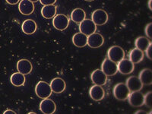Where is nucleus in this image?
<instances>
[{"mask_svg":"<svg viewBox=\"0 0 152 114\" xmlns=\"http://www.w3.org/2000/svg\"><path fill=\"white\" fill-rule=\"evenodd\" d=\"M35 93L41 99L48 98L52 94V89L50 84L45 81H39L35 87Z\"/></svg>","mask_w":152,"mask_h":114,"instance_id":"1","label":"nucleus"},{"mask_svg":"<svg viewBox=\"0 0 152 114\" xmlns=\"http://www.w3.org/2000/svg\"><path fill=\"white\" fill-rule=\"evenodd\" d=\"M130 93V91L127 88L125 83H119L116 84L113 88V94L114 97L119 100H126L128 97L129 94Z\"/></svg>","mask_w":152,"mask_h":114,"instance_id":"2","label":"nucleus"},{"mask_svg":"<svg viewBox=\"0 0 152 114\" xmlns=\"http://www.w3.org/2000/svg\"><path fill=\"white\" fill-rule=\"evenodd\" d=\"M107 57L113 62L118 63L119 61L124 59V50L119 46H113L107 51Z\"/></svg>","mask_w":152,"mask_h":114,"instance_id":"3","label":"nucleus"},{"mask_svg":"<svg viewBox=\"0 0 152 114\" xmlns=\"http://www.w3.org/2000/svg\"><path fill=\"white\" fill-rule=\"evenodd\" d=\"M69 19L63 14L56 15L53 20V25L58 31H62L69 27Z\"/></svg>","mask_w":152,"mask_h":114,"instance_id":"4","label":"nucleus"},{"mask_svg":"<svg viewBox=\"0 0 152 114\" xmlns=\"http://www.w3.org/2000/svg\"><path fill=\"white\" fill-rule=\"evenodd\" d=\"M97 30V25L93 22L91 19H86L81 21L79 24V31L81 33L84 34L86 36L95 33Z\"/></svg>","mask_w":152,"mask_h":114,"instance_id":"5","label":"nucleus"},{"mask_svg":"<svg viewBox=\"0 0 152 114\" xmlns=\"http://www.w3.org/2000/svg\"><path fill=\"white\" fill-rule=\"evenodd\" d=\"M108 14L103 9H97L92 13L91 20L96 25H104L108 21Z\"/></svg>","mask_w":152,"mask_h":114,"instance_id":"6","label":"nucleus"},{"mask_svg":"<svg viewBox=\"0 0 152 114\" xmlns=\"http://www.w3.org/2000/svg\"><path fill=\"white\" fill-rule=\"evenodd\" d=\"M129 104L133 107H140L144 105V94L139 91H132L127 97Z\"/></svg>","mask_w":152,"mask_h":114,"instance_id":"7","label":"nucleus"},{"mask_svg":"<svg viewBox=\"0 0 152 114\" xmlns=\"http://www.w3.org/2000/svg\"><path fill=\"white\" fill-rule=\"evenodd\" d=\"M101 70L107 76L115 75L118 72L117 64L108 58L105 59L101 65Z\"/></svg>","mask_w":152,"mask_h":114,"instance_id":"8","label":"nucleus"},{"mask_svg":"<svg viewBox=\"0 0 152 114\" xmlns=\"http://www.w3.org/2000/svg\"><path fill=\"white\" fill-rule=\"evenodd\" d=\"M104 38L102 35L98 33H94L88 36V42L87 45L91 48L97 49L100 47L104 44Z\"/></svg>","mask_w":152,"mask_h":114,"instance_id":"9","label":"nucleus"},{"mask_svg":"<svg viewBox=\"0 0 152 114\" xmlns=\"http://www.w3.org/2000/svg\"><path fill=\"white\" fill-rule=\"evenodd\" d=\"M118 72L123 75H129L134 71L135 66L134 63L132 62L129 59H123L119 61L117 64Z\"/></svg>","mask_w":152,"mask_h":114,"instance_id":"10","label":"nucleus"},{"mask_svg":"<svg viewBox=\"0 0 152 114\" xmlns=\"http://www.w3.org/2000/svg\"><path fill=\"white\" fill-rule=\"evenodd\" d=\"M40 110L44 114H53L56 110V105L53 100L49 98L43 99L40 104Z\"/></svg>","mask_w":152,"mask_h":114,"instance_id":"11","label":"nucleus"},{"mask_svg":"<svg viewBox=\"0 0 152 114\" xmlns=\"http://www.w3.org/2000/svg\"><path fill=\"white\" fill-rule=\"evenodd\" d=\"M91 78L94 85H100V86L105 85L107 81V76L104 74L101 69H96L91 73Z\"/></svg>","mask_w":152,"mask_h":114,"instance_id":"12","label":"nucleus"},{"mask_svg":"<svg viewBox=\"0 0 152 114\" xmlns=\"http://www.w3.org/2000/svg\"><path fill=\"white\" fill-rule=\"evenodd\" d=\"M89 96L94 101H100L104 99L105 96V91L102 86L94 85L89 90Z\"/></svg>","mask_w":152,"mask_h":114,"instance_id":"13","label":"nucleus"},{"mask_svg":"<svg viewBox=\"0 0 152 114\" xmlns=\"http://www.w3.org/2000/svg\"><path fill=\"white\" fill-rule=\"evenodd\" d=\"M126 85L130 92L132 91H139L143 88V85L141 82L140 79L136 76H131L129 78H127L126 82Z\"/></svg>","mask_w":152,"mask_h":114,"instance_id":"14","label":"nucleus"},{"mask_svg":"<svg viewBox=\"0 0 152 114\" xmlns=\"http://www.w3.org/2000/svg\"><path fill=\"white\" fill-rule=\"evenodd\" d=\"M18 9L24 15H30L34 11V4L30 0H21L19 2Z\"/></svg>","mask_w":152,"mask_h":114,"instance_id":"15","label":"nucleus"},{"mask_svg":"<svg viewBox=\"0 0 152 114\" xmlns=\"http://www.w3.org/2000/svg\"><path fill=\"white\" fill-rule=\"evenodd\" d=\"M52 92L55 94H61L66 90V84L61 78H55L51 81L50 84Z\"/></svg>","mask_w":152,"mask_h":114,"instance_id":"16","label":"nucleus"},{"mask_svg":"<svg viewBox=\"0 0 152 114\" xmlns=\"http://www.w3.org/2000/svg\"><path fill=\"white\" fill-rule=\"evenodd\" d=\"M18 72L23 75H28L32 72L33 66L28 59H23L17 62Z\"/></svg>","mask_w":152,"mask_h":114,"instance_id":"17","label":"nucleus"},{"mask_svg":"<svg viewBox=\"0 0 152 114\" xmlns=\"http://www.w3.org/2000/svg\"><path fill=\"white\" fill-rule=\"evenodd\" d=\"M37 24L32 19H27L21 24V30L24 34L28 35L33 34L37 31Z\"/></svg>","mask_w":152,"mask_h":114,"instance_id":"18","label":"nucleus"},{"mask_svg":"<svg viewBox=\"0 0 152 114\" xmlns=\"http://www.w3.org/2000/svg\"><path fill=\"white\" fill-rule=\"evenodd\" d=\"M87 42H88V36L84 34L78 32L73 35L72 43L75 47L78 48L85 47V46H87Z\"/></svg>","mask_w":152,"mask_h":114,"instance_id":"19","label":"nucleus"},{"mask_svg":"<svg viewBox=\"0 0 152 114\" xmlns=\"http://www.w3.org/2000/svg\"><path fill=\"white\" fill-rule=\"evenodd\" d=\"M138 78L143 85H151L152 71L151 69H144L140 72Z\"/></svg>","mask_w":152,"mask_h":114,"instance_id":"20","label":"nucleus"},{"mask_svg":"<svg viewBox=\"0 0 152 114\" xmlns=\"http://www.w3.org/2000/svg\"><path fill=\"white\" fill-rule=\"evenodd\" d=\"M144 56H145V54L143 51L137 48L132 49L129 54V60L134 64H137L142 62L144 59Z\"/></svg>","mask_w":152,"mask_h":114,"instance_id":"21","label":"nucleus"},{"mask_svg":"<svg viewBox=\"0 0 152 114\" xmlns=\"http://www.w3.org/2000/svg\"><path fill=\"white\" fill-rule=\"evenodd\" d=\"M56 6L54 5H43L41 9L42 16L46 19L53 18L54 16L56 15Z\"/></svg>","mask_w":152,"mask_h":114,"instance_id":"22","label":"nucleus"},{"mask_svg":"<svg viewBox=\"0 0 152 114\" xmlns=\"http://www.w3.org/2000/svg\"><path fill=\"white\" fill-rule=\"evenodd\" d=\"M86 18V13L82 9H75L71 13V20L75 23L80 24Z\"/></svg>","mask_w":152,"mask_h":114,"instance_id":"23","label":"nucleus"},{"mask_svg":"<svg viewBox=\"0 0 152 114\" xmlns=\"http://www.w3.org/2000/svg\"><path fill=\"white\" fill-rule=\"evenodd\" d=\"M10 81L12 85L15 87L23 86L25 83V77L24 75L21 74L20 72L13 73L10 78Z\"/></svg>","mask_w":152,"mask_h":114,"instance_id":"24","label":"nucleus"},{"mask_svg":"<svg viewBox=\"0 0 152 114\" xmlns=\"http://www.w3.org/2000/svg\"><path fill=\"white\" fill-rule=\"evenodd\" d=\"M151 43V41H150L148 38L145 37H138L135 40V47L137 49H139L143 52H145V50L147 49V47H148Z\"/></svg>","mask_w":152,"mask_h":114,"instance_id":"25","label":"nucleus"},{"mask_svg":"<svg viewBox=\"0 0 152 114\" xmlns=\"http://www.w3.org/2000/svg\"><path fill=\"white\" fill-rule=\"evenodd\" d=\"M151 94L152 92L149 91L144 95V104L151 109Z\"/></svg>","mask_w":152,"mask_h":114,"instance_id":"26","label":"nucleus"},{"mask_svg":"<svg viewBox=\"0 0 152 114\" xmlns=\"http://www.w3.org/2000/svg\"><path fill=\"white\" fill-rule=\"evenodd\" d=\"M151 31H152V23H149L146 25L145 28V35L149 37L150 39L152 38V34H151Z\"/></svg>","mask_w":152,"mask_h":114,"instance_id":"27","label":"nucleus"},{"mask_svg":"<svg viewBox=\"0 0 152 114\" xmlns=\"http://www.w3.org/2000/svg\"><path fill=\"white\" fill-rule=\"evenodd\" d=\"M151 52H152V43H151L150 44H149L148 47H147V49L145 50V53H146V56H147V57L150 59V60H151L152 59Z\"/></svg>","mask_w":152,"mask_h":114,"instance_id":"28","label":"nucleus"},{"mask_svg":"<svg viewBox=\"0 0 152 114\" xmlns=\"http://www.w3.org/2000/svg\"><path fill=\"white\" fill-rule=\"evenodd\" d=\"M40 4L43 5H54L56 2V0H39Z\"/></svg>","mask_w":152,"mask_h":114,"instance_id":"29","label":"nucleus"},{"mask_svg":"<svg viewBox=\"0 0 152 114\" xmlns=\"http://www.w3.org/2000/svg\"><path fill=\"white\" fill-rule=\"evenodd\" d=\"M7 3H9V5H16V4L19 3L20 2V0H5Z\"/></svg>","mask_w":152,"mask_h":114,"instance_id":"30","label":"nucleus"},{"mask_svg":"<svg viewBox=\"0 0 152 114\" xmlns=\"http://www.w3.org/2000/svg\"><path fill=\"white\" fill-rule=\"evenodd\" d=\"M4 114H7V113H12V114H15L16 113L15 111L12 110H5V112L3 113Z\"/></svg>","mask_w":152,"mask_h":114,"instance_id":"31","label":"nucleus"},{"mask_svg":"<svg viewBox=\"0 0 152 114\" xmlns=\"http://www.w3.org/2000/svg\"><path fill=\"white\" fill-rule=\"evenodd\" d=\"M151 2H152V0H149L148 2V8L151 11L152 10V6H151Z\"/></svg>","mask_w":152,"mask_h":114,"instance_id":"32","label":"nucleus"},{"mask_svg":"<svg viewBox=\"0 0 152 114\" xmlns=\"http://www.w3.org/2000/svg\"><path fill=\"white\" fill-rule=\"evenodd\" d=\"M135 113H145V114H146V113H148L145 112V111H144V110H138V111H137V112H135Z\"/></svg>","mask_w":152,"mask_h":114,"instance_id":"33","label":"nucleus"},{"mask_svg":"<svg viewBox=\"0 0 152 114\" xmlns=\"http://www.w3.org/2000/svg\"><path fill=\"white\" fill-rule=\"evenodd\" d=\"M30 1L32 2H37V1H39V0H30Z\"/></svg>","mask_w":152,"mask_h":114,"instance_id":"34","label":"nucleus"},{"mask_svg":"<svg viewBox=\"0 0 152 114\" xmlns=\"http://www.w3.org/2000/svg\"><path fill=\"white\" fill-rule=\"evenodd\" d=\"M85 1H87V2H93L94 0H85Z\"/></svg>","mask_w":152,"mask_h":114,"instance_id":"35","label":"nucleus"}]
</instances>
